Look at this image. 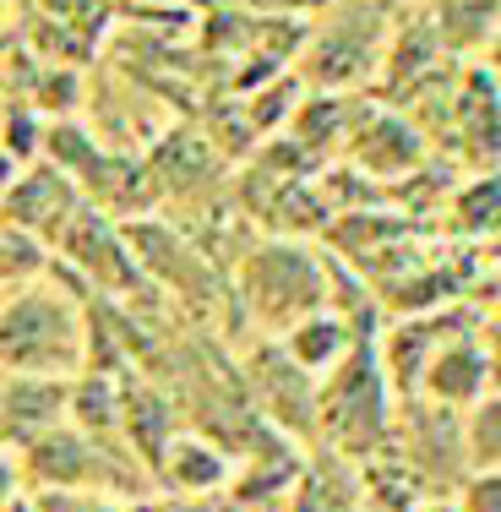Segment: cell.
I'll return each mask as SVG.
<instances>
[{"label":"cell","instance_id":"obj_20","mask_svg":"<svg viewBox=\"0 0 501 512\" xmlns=\"http://www.w3.org/2000/svg\"><path fill=\"white\" fill-rule=\"evenodd\" d=\"M6 22H11V0H0V50L11 44V28H6Z\"/></svg>","mask_w":501,"mask_h":512},{"label":"cell","instance_id":"obj_22","mask_svg":"<svg viewBox=\"0 0 501 512\" xmlns=\"http://www.w3.org/2000/svg\"><path fill=\"white\" fill-rule=\"evenodd\" d=\"M0 109H6V99H0Z\"/></svg>","mask_w":501,"mask_h":512},{"label":"cell","instance_id":"obj_17","mask_svg":"<svg viewBox=\"0 0 501 512\" xmlns=\"http://www.w3.org/2000/svg\"><path fill=\"white\" fill-rule=\"evenodd\" d=\"M452 502L458 512H501V469H469Z\"/></svg>","mask_w":501,"mask_h":512},{"label":"cell","instance_id":"obj_16","mask_svg":"<svg viewBox=\"0 0 501 512\" xmlns=\"http://www.w3.org/2000/svg\"><path fill=\"white\" fill-rule=\"evenodd\" d=\"M463 442H469V469H501V393L480 398L463 414Z\"/></svg>","mask_w":501,"mask_h":512},{"label":"cell","instance_id":"obj_14","mask_svg":"<svg viewBox=\"0 0 501 512\" xmlns=\"http://www.w3.org/2000/svg\"><path fill=\"white\" fill-rule=\"evenodd\" d=\"M44 142H50V126L39 120V109L6 99V109H0V158H11L17 169H28V164L44 158Z\"/></svg>","mask_w":501,"mask_h":512},{"label":"cell","instance_id":"obj_5","mask_svg":"<svg viewBox=\"0 0 501 512\" xmlns=\"http://www.w3.org/2000/svg\"><path fill=\"white\" fill-rule=\"evenodd\" d=\"M442 148L474 169V175H496L501 169V88L485 60H469L458 71L447 120H442Z\"/></svg>","mask_w":501,"mask_h":512},{"label":"cell","instance_id":"obj_4","mask_svg":"<svg viewBox=\"0 0 501 512\" xmlns=\"http://www.w3.org/2000/svg\"><path fill=\"white\" fill-rule=\"evenodd\" d=\"M387 39H393L387 0H338L333 17L316 22L311 50L300 60V82H311L322 93H344L365 71H382Z\"/></svg>","mask_w":501,"mask_h":512},{"label":"cell","instance_id":"obj_21","mask_svg":"<svg viewBox=\"0 0 501 512\" xmlns=\"http://www.w3.org/2000/svg\"><path fill=\"white\" fill-rule=\"evenodd\" d=\"M485 66H491V77H496V88H501V39L491 44V55H485Z\"/></svg>","mask_w":501,"mask_h":512},{"label":"cell","instance_id":"obj_23","mask_svg":"<svg viewBox=\"0 0 501 512\" xmlns=\"http://www.w3.org/2000/svg\"><path fill=\"white\" fill-rule=\"evenodd\" d=\"M496 393H501V382H496Z\"/></svg>","mask_w":501,"mask_h":512},{"label":"cell","instance_id":"obj_1","mask_svg":"<svg viewBox=\"0 0 501 512\" xmlns=\"http://www.w3.org/2000/svg\"><path fill=\"white\" fill-rule=\"evenodd\" d=\"M88 365V316L50 278H22L0 295V376L66 382Z\"/></svg>","mask_w":501,"mask_h":512},{"label":"cell","instance_id":"obj_12","mask_svg":"<svg viewBox=\"0 0 501 512\" xmlns=\"http://www.w3.org/2000/svg\"><path fill=\"white\" fill-rule=\"evenodd\" d=\"M153 469L164 474V485L180 491V496H213V491H224V485L235 480L229 447H218L213 436H202V431H175V442L158 453Z\"/></svg>","mask_w":501,"mask_h":512},{"label":"cell","instance_id":"obj_3","mask_svg":"<svg viewBox=\"0 0 501 512\" xmlns=\"http://www.w3.org/2000/svg\"><path fill=\"white\" fill-rule=\"evenodd\" d=\"M327 300H333V262L300 240H262L240 262V306L273 338H284L305 316L327 311Z\"/></svg>","mask_w":501,"mask_h":512},{"label":"cell","instance_id":"obj_18","mask_svg":"<svg viewBox=\"0 0 501 512\" xmlns=\"http://www.w3.org/2000/svg\"><path fill=\"white\" fill-rule=\"evenodd\" d=\"M33 267H39V251H33V240L11 235V229H0V284H22V278H33Z\"/></svg>","mask_w":501,"mask_h":512},{"label":"cell","instance_id":"obj_15","mask_svg":"<svg viewBox=\"0 0 501 512\" xmlns=\"http://www.w3.org/2000/svg\"><path fill=\"white\" fill-rule=\"evenodd\" d=\"M295 512H354V474L305 469L295 480Z\"/></svg>","mask_w":501,"mask_h":512},{"label":"cell","instance_id":"obj_11","mask_svg":"<svg viewBox=\"0 0 501 512\" xmlns=\"http://www.w3.org/2000/svg\"><path fill=\"white\" fill-rule=\"evenodd\" d=\"M365 333H376V322H349L344 311H316V316H305V322H295L284 338H278V349H284L289 360L300 365L305 376H333L338 365H344L354 355V344H360Z\"/></svg>","mask_w":501,"mask_h":512},{"label":"cell","instance_id":"obj_2","mask_svg":"<svg viewBox=\"0 0 501 512\" xmlns=\"http://www.w3.org/2000/svg\"><path fill=\"white\" fill-rule=\"evenodd\" d=\"M382 333H365L354 355L333 376L316 382V431L338 453L371 463L376 453L393 447V420H398V393L382 371Z\"/></svg>","mask_w":501,"mask_h":512},{"label":"cell","instance_id":"obj_7","mask_svg":"<svg viewBox=\"0 0 501 512\" xmlns=\"http://www.w3.org/2000/svg\"><path fill=\"white\" fill-rule=\"evenodd\" d=\"M344 148H349V164L371 180H398L403 186L409 175L431 169V142H425V131L403 109H365V115H354Z\"/></svg>","mask_w":501,"mask_h":512},{"label":"cell","instance_id":"obj_10","mask_svg":"<svg viewBox=\"0 0 501 512\" xmlns=\"http://www.w3.org/2000/svg\"><path fill=\"white\" fill-rule=\"evenodd\" d=\"M246 371H251V387H256V398H262V409L273 414V425H284V431H295V436L316 431V376H305L278 344H267L262 355H251Z\"/></svg>","mask_w":501,"mask_h":512},{"label":"cell","instance_id":"obj_13","mask_svg":"<svg viewBox=\"0 0 501 512\" xmlns=\"http://www.w3.org/2000/svg\"><path fill=\"white\" fill-rule=\"evenodd\" d=\"M447 229L458 240H501V169L496 175H469L452 191Z\"/></svg>","mask_w":501,"mask_h":512},{"label":"cell","instance_id":"obj_8","mask_svg":"<svg viewBox=\"0 0 501 512\" xmlns=\"http://www.w3.org/2000/svg\"><path fill=\"white\" fill-rule=\"evenodd\" d=\"M82 202L88 197H82L55 164H28V169H17L11 191L0 197V229L33 240V246H55L60 229L77 218Z\"/></svg>","mask_w":501,"mask_h":512},{"label":"cell","instance_id":"obj_9","mask_svg":"<svg viewBox=\"0 0 501 512\" xmlns=\"http://www.w3.org/2000/svg\"><path fill=\"white\" fill-rule=\"evenodd\" d=\"M491 393H496V365H491V355H485V344H480V327H469V333L447 338V344L436 349V360L425 365L420 393L414 398H431V404H442V409L469 414L480 398H491Z\"/></svg>","mask_w":501,"mask_h":512},{"label":"cell","instance_id":"obj_19","mask_svg":"<svg viewBox=\"0 0 501 512\" xmlns=\"http://www.w3.org/2000/svg\"><path fill=\"white\" fill-rule=\"evenodd\" d=\"M409 512H458V502H452V496H425V502L409 507Z\"/></svg>","mask_w":501,"mask_h":512},{"label":"cell","instance_id":"obj_6","mask_svg":"<svg viewBox=\"0 0 501 512\" xmlns=\"http://www.w3.org/2000/svg\"><path fill=\"white\" fill-rule=\"evenodd\" d=\"M55 251L71 262V273H82L104 295H131L142 284V267L131 256L126 229H115V218H104V207H93V202L77 207V218L60 229Z\"/></svg>","mask_w":501,"mask_h":512}]
</instances>
